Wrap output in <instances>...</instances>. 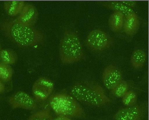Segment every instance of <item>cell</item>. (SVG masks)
<instances>
[{
	"instance_id": "1",
	"label": "cell",
	"mask_w": 149,
	"mask_h": 120,
	"mask_svg": "<svg viewBox=\"0 0 149 120\" xmlns=\"http://www.w3.org/2000/svg\"><path fill=\"white\" fill-rule=\"evenodd\" d=\"M0 28L6 37L22 47L35 46L42 43L45 39L44 34L40 31L22 24L16 19L0 23Z\"/></svg>"
},
{
	"instance_id": "2",
	"label": "cell",
	"mask_w": 149,
	"mask_h": 120,
	"mask_svg": "<svg viewBox=\"0 0 149 120\" xmlns=\"http://www.w3.org/2000/svg\"><path fill=\"white\" fill-rule=\"evenodd\" d=\"M70 92L77 101L88 106L100 107L111 101L102 87L94 81L76 83L71 87Z\"/></svg>"
},
{
	"instance_id": "3",
	"label": "cell",
	"mask_w": 149,
	"mask_h": 120,
	"mask_svg": "<svg viewBox=\"0 0 149 120\" xmlns=\"http://www.w3.org/2000/svg\"><path fill=\"white\" fill-rule=\"evenodd\" d=\"M59 55L61 63L65 65L75 63L85 58L82 45L76 32L65 31L60 43Z\"/></svg>"
},
{
	"instance_id": "4",
	"label": "cell",
	"mask_w": 149,
	"mask_h": 120,
	"mask_svg": "<svg viewBox=\"0 0 149 120\" xmlns=\"http://www.w3.org/2000/svg\"><path fill=\"white\" fill-rule=\"evenodd\" d=\"M49 104L58 116L79 119L86 117L84 110L78 101L67 94L59 93L54 94L50 98Z\"/></svg>"
},
{
	"instance_id": "5",
	"label": "cell",
	"mask_w": 149,
	"mask_h": 120,
	"mask_svg": "<svg viewBox=\"0 0 149 120\" xmlns=\"http://www.w3.org/2000/svg\"><path fill=\"white\" fill-rule=\"evenodd\" d=\"M113 39L106 32L100 29L91 31L86 39L85 44L89 50L101 52L109 49L113 45Z\"/></svg>"
},
{
	"instance_id": "6",
	"label": "cell",
	"mask_w": 149,
	"mask_h": 120,
	"mask_svg": "<svg viewBox=\"0 0 149 120\" xmlns=\"http://www.w3.org/2000/svg\"><path fill=\"white\" fill-rule=\"evenodd\" d=\"M147 110V103L136 104L120 109L113 118L114 120H143Z\"/></svg>"
},
{
	"instance_id": "7",
	"label": "cell",
	"mask_w": 149,
	"mask_h": 120,
	"mask_svg": "<svg viewBox=\"0 0 149 120\" xmlns=\"http://www.w3.org/2000/svg\"><path fill=\"white\" fill-rule=\"evenodd\" d=\"M54 84L50 79L44 77L38 78L34 83L32 92L34 98L37 102L46 100L52 93Z\"/></svg>"
},
{
	"instance_id": "8",
	"label": "cell",
	"mask_w": 149,
	"mask_h": 120,
	"mask_svg": "<svg viewBox=\"0 0 149 120\" xmlns=\"http://www.w3.org/2000/svg\"><path fill=\"white\" fill-rule=\"evenodd\" d=\"M8 102L13 109L22 108L32 110L38 107L37 102L34 97L22 91H18L10 96Z\"/></svg>"
},
{
	"instance_id": "9",
	"label": "cell",
	"mask_w": 149,
	"mask_h": 120,
	"mask_svg": "<svg viewBox=\"0 0 149 120\" xmlns=\"http://www.w3.org/2000/svg\"><path fill=\"white\" fill-rule=\"evenodd\" d=\"M121 71L116 66L109 65L103 70L102 81L104 85L108 90H111L123 80Z\"/></svg>"
},
{
	"instance_id": "10",
	"label": "cell",
	"mask_w": 149,
	"mask_h": 120,
	"mask_svg": "<svg viewBox=\"0 0 149 120\" xmlns=\"http://www.w3.org/2000/svg\"><path fill=\"white\" fill-rule=\"evenodd\" d=\"M38 13L36 8L29 3L25 4L16 20L20 23L33 28L38 19Z\"/></svg>"
},
{
	"instance_id": "11",
	"label": "cell",
	"mask_w": 149,
	"mask_h": 120,
	"mask_svg": "<svg viewBox=\"0 0 149 120\" xmlns=\"http://www.w3.org/2000/svg\"><path fill=\"white\" fill-rule=\"evenodd\" d=\"M140 25V20L134 12L125 17L123 27L125 34L129 36H133L137 32Z\"/></svg>"
},
{
	"instance_id": "12",
	"label": "cell",
	"mask_w": 149,
	"mask_h": 120,
	"mask_svg": "<svg viewBox=\"0 0 149 120\" xmlns=\"http://www.w3.org/2000/svg\"><path fill=\"white\" fill-rule=\"evenodd\" d=\"M101 5L108 9L123 14L125 17L130 13L134 12V10L117 1H99L97 2Z\"/></svg>"
},
{
	"instance_id": "13",
	"label": "cell",
	"mask_w": 149,
	"mask_h": 120,
	"mask_svg": "<svg viewBox=\"0 0 149 120\" xmlns=\"http://www.w3.org/2000/svg\"><path fill=\"white\" fill-rule=\"evenodd\" d=\"M25 5L22 1H7L4 2L3 7L7 14L11 17L20 14Z\"/></svg>"
},
{
	"instance_id": "14",
	"label": "cell",
	"mask_w": 149,
	"mask_h": 120,
	"mask_svg": "<svg viewBox=\"0 0 149 120\" xmlns=\"http://www.w3.org/2000/svg\"><path fill=\"white\" fill-rule=\"evenodd\" d=\"M147 54L145 50L137 49L133 52L130 58V62L133 68L136 70L141 69L144 66L146 60Z\"/></svg>"
},
{
	"instance_id": "15",
	"label": "cell",
	"mask_w": 149,
	"mask_h": 120,
	"mask_svg": "<svg viewBox=\"0 0 149 120\" xmlns=\"http://www.w3.org/2000/svg\"><path fill=\"white\" fill-rule=\"evenodd\" d=\"M125 16L122 13L114 12L110 17L109 24L110 29L117 32L120 31L123 26Z\"/></svg>"
},
{
	"instance_id": "16",
	"label": "cell",
	"mask_w": 149,
	"mask_h": 120,
	"mask_svg": "<svg viewBox=\"0 0 149 120\" xmlns=\"http://www.w3.org/2000/svg\"><path fill=\"white\" fill-rule=\"evenodd\" d=\"M18 59L17 53L11 49H2L0 53V61L1 63L10 65H13L17 62Z\"/></svg>"
},
{
	"instance_id": "17",
	"label": "cell",
	"mask_w": 149,
	"mask_h": 120,
	"mask_svg": "<svg viewBox=\"0 0 149 120\" xmlns=\"http://www.w3.org/2000/svg\"><path fill=\"white\" fill-rule=\"evenodd\" d=\"M13 74V70L10 65L2 63H0V79L5 82L11 80Z\"/></svg>"
},
{
	"instance_id": "18",
	"label": "cell",
	"mask_w": 149,
	"mask_h": 120,
	"mask_svg": "<svg viewBox=\"0 0 149 120\" xmlns=\"http://www.w3.org/2000/svg\"><path fill=\"white\" fill-rule=\"evenodd\" d=\"M129 85L125 81L122 80L111 90L112 94L118 98H122L129 91Z\"/></svg>"
},
{
	"instance_id": "19",
	"label": "cell",
	"mask_w": 149,
	"mask_h": 120,
	"mask_svg": "<svg viewBox=\"0 0 149 120\" xmlns=\"http://www.w3.org/2000/svg\"><path fill=\"white\" fill-rule=\"evenodd\" d=\"M122 98L123 104L127 107L136 105L138 100L136 93L132 90L128 91Z\"/></svg>"
},
{
	"instance_id": "20",
	"label": "cell",
	"mask_w": 149,
	"mask_h": 120,
	"mask_svg": "<svg viewBox=\"0 0 149 120\" xmlns=\"http://www.w3.org/2000/svg\"><path fill=\"white\" fill-rule=\"evenodd\" d=\"M28 120H53L50 111L44 109L36 112L31 114Z\"/></svg>"
},
{
	"instance_id": "21",
	"label": "cell",
	"mask_w": 149,
	"mask_h": 120,
	"mask_svg": "<svg viewBox=\"0 0 149 120\" xmlns=\"http://www.w3.org/2000/svg\"><path fill=\"white\" fill-rule=\"evenodd\" d=\"M119 2L131 8H134L136 6L137 2L135 1H119Z\"/></svg>"
},
{
	"instance_id": "22",
	"label": "cell",
	"mask_w": 149,
	"mask_h": 120,
	"mask_svg": "<svg viewBox=\"0 0 149 120\" xmlns=\"http://www.w3.org/2000/svg\"><path fill=\"white\" fill-rule=\"evenodd\" d=\"M53 120H72L70 118L64 116H58Z\"/></svg>"
},
{
	"instance_id": "23",
	"label": "cell",
	"mask_w": 149,
	"mask_h": 120,
	"mask_svg": "<svg viewBox=\"0 0 149 120\" xmlns=\"http://www.w3.org/2000/svg\"><path fill=\"white\" fill-rule=\"evenodd\" d=\"M5 91V86L4 83L0 81V94L3 93Z\"/></svg>"
},
{
	"instance_id": "24",
	"label": "cell",
	"mask_w": 149,
	"mask_h": 120,
	"mask_svg": "<svg viewBox=\"0 0 149 120\" xmlns=\"http://www.w3.org/2000/svg\"><path fill=\"white\" fill-rule=\"evenodd\" d=\"M2 49V44H1V41H0V53H1V52Z\"/></svg>"
},
{
	"instance_id": "25",
	"label": "cell",
	"mask_w": 149,
	"mask_h": 120,
	"mask_svg": "<svg viewBox=\"0 0 149 120\" xmlns=\"http://www.w3.org/2000/svg\"></svg>"
}]
</instances>
